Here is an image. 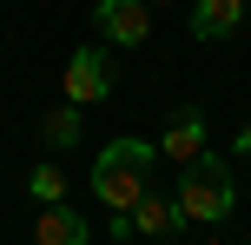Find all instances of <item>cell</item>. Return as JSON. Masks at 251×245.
Instances as JSON below:
<instances>
[{
    "label": "cell",
    "mask_w": 251,
    "mask_h": 245,
    "mask_svg": "<svg viewBox=\"0 0 251 245\" xmlns=\"http://www.w3.org/2000/svg\"><path fill=\"white\" fill-rule=\"evenodd\" d=\"M152 172H159V146L126 133L93 159V199H106V212H132L139 192L152 186Z\"/></svg>",
    "instance_id": "obj_1"
},
{
    "label": "cell",
    "mask_w": 251,
    "mask_h": 245,
    "mask_svg": "<svg viewBox=\"0 0 251 245\" xmlns=\"http://www.w3.org/2000/svg\"><path fill=\"white\" fill-rule=\"evenodd\" d=\"M178 212H185V225H225L231 212H238V186H231V166L218 153H199L178 166Z\"/></svg>",
    "instance_id": "obj_2"
},
{
    "label": "cell",
    "mask_w": 251,
    "mask_h": 245,
    "mask_svg": "<svg viewBox=\"0 0 251 245\" xmlns=\"http://www.w3.org/2000/svg\"><path fill=\"white\" fill-rule=\"evenodd\" d=\"M60 93L73 106L106 100V93H113V60H106L100 47H73V53H66V73H60Z\"/></svg>",
    "instance_id": "obj_3"
},
{
    "label": "cell",
    "mask_w": 251,
    "mask_h": 245,
    "mask_svg": "<svg viewBox=\"0 0 251 245\" xmlns=\"http://www.w3.org/2000/svg\"><path fill=\"white\" fill-rule=\"evenodd\" d=\"M93 27L113 47H146L152 40V0H93Z\"/></svg>",
    "instance_id": "obj_4"
},
{
    "label": "cell",
    "mask_w": 251,
    "mask_h": 245,
    "mask_svg": "<svg viewBox=\"0 0 251 245\" xmlns=\"http://www.w3.org/2000/svg\"><path fill=\"white\" fill-rule=\"evenodd\" d=\"M251 20V0H192V40H231Z\"/></svg>",
    "instance_id": "obj_5"
},
{
    "label": "cell",
    "mask_w": 251,
    "mask_h": 245,
    "mask_svg": "<svg viewBox=\"0 0 251 245\" xmlns=\"http://www.w3.org/2000/svg\"><path fill=\"white\" fill-rule=\"evenodd\" d=\"M132 232L139 239H178V232H192V225H185V212H178V199H159L146 186L139 206H132Z\"/></svg>",
    "instance_id": "obj_6"
},
{
    "label": "cell",
    "mask_w": 251,
    "mask_h": 245,
    "mask_svg": "<svg viewBox=\"0 0 251 245\" xmlns=\"http://www.w3.org/2000/svg\"><path fill=\"white\" fill-rule=\"evenodd\" d=\"M205 153V113L199 106H172V126H165V139H159V159H199Z\"/></svg>",
    "instance_id": "obj_7"
},
{
    "label": "cell",
    "mask_w": 251,
    "mask_h": 245,
    "mask_svg": "<svg viewBox=\"0 0 251 245\" xmlns=\"http://www.w3.org/2000/svg\"><path fill=\"white\" fill-rule=\"evenodd\" d=\"M33 239H40V245H86V239H93V225H86V212H79V206L53 199V206L33 219Z\"/></svg>",
    "instance_id": "obj_8"
},
{
    "label": "cell",
    "mask_w": 251,
    "mask_h": 245,
    "mask_svg": "<svg viewBox=\"0 0 251 245\" xmlns=\"http://www.w3.org/2000/svg\"><path fill=\"white\" fill-rule=\"evenodd\" d=\"M40 133H47V146L60 153V146H79V106L66 100V106H53L47 119H40Z\"/></svg>",
    "instance_id": "obj_9"
},
{
    "label": "cell",
    "mask_w": 251,
    "mask_h": 245,
    "mask_svg": "<svg viewBox=\"0 0 251 245\" xmlns=\"http://www.w3.org/2000/svg\"><path fill=\"white\" fill-rule=\"evenodd\" d=\"M33 199H47V206L66 199V172H60V166H33Z\"/></svg>",
    "instance_id": "obj_10"
},
{
    "label": "cell",
    "mask_w": 251,
    "mask_h": 245,
    "mask_svg": "<svg viewBox=\"0 0 251 245\" xmlns=\"http://www.w3.org/2000/svg\"><path fill=\"white\" fill-rule=\"evenodd\" d=\"M231 153H238V159H251V126H238V139H231Z\"/></svg>",
    "instance_id": "obj_11"
},
{
    "label": "cell",
    "mask_w": 251,
    "mask_h": 245,
    "mask_svg": "<svg viewBox=\"0 0 251 245\" xmlns=\"http://www.w3.org/2000/svg\"><path fill=\"white\" fill-rule=\"evenodd\" d=\"M152 7H165V0H152Z\"/></svg>",
    "instance_id": "obj_12"
}]
</instances>
